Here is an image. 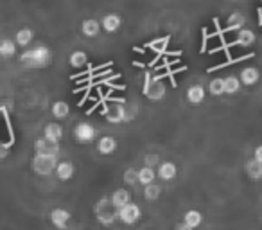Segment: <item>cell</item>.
Returning a JSON list of instances; mask_svg holds the SVG:
<instances>
[{
    "label": "cell",
    "instance_id": "cell-1",
    "mask_svg": "<svg viewBox=\"0 0 262 230\" xmlns=\"http://www.w3.org/2000/svg\"><path fill=\"white\" fill-rule=\"evenodd\" d=\"M20 61H22L26 67H29V69H45V67L52 61V52L49 47L40 45V47L24 51Z\"/></svg>",
    "mask_w": 262,
    "mask_h": 230
},
{
    "label": "cell",
    "instance_id": "cell-2",
    "mask_svg": "<svg viewBox=\"0 0 262 230\" xmlns=\"http://www.w3.org/2000/svg\"><path fill=\"white\" fill-rule=\"evenodd\" d=\"M95 216H97V219L102 225H112L115 221V218H119V208L115 207L112 198H102L95 205Z\"/></svg>",
    "mask_w": 262,
    "mask_h": 230
},
{
    "label": "cell",
    "instance_id": "cell-3",
    "mask_svg": "<svg viewBox=\"0 0 262 230\" xmlns=\"http://www.w3.org/2000/svg\"><path fill=\"white\" fill-rule=\"evenodd\" d=\"M58 157H54V155H43V153H36L33 158V169L34 173H38V175H51L52 171H56V168H58V160H56Z\"/></svg>",
    "mask_w": 262,
    "mask_h": 230
},
{
    "label": "cell",
    "instance_id": "cell-4",
    "mask_svg": "<svg viewBox=\"0 0 262 230\" xmlns=\"http://www.w3.org/2000/svg\"><path fill=\"white\" fill-rule=\"evenodd\" d=\"M140 216H142L140 207L137 203H131V201L119 208V219L124 223V225H135V223L140 219Z\"/></svg>",
    "mask_w": 262,
    "mask_h": 230
},
{
    "label": "cell",
    "instance_id": "cell-5",
    "mask_svg": "<svg viewBox=\"0 0 262 230\" xmlns=\"http://www.w3.org/2000/svg\"><path fill=\"white\" fill-rule=\"evenodd\" d=\"M34 151H36V153L54 155V157H58L59 155V142H54V140L47 139V137H40V139L34 142Z\"/></svg>",
    "mask_w": 262,
    "mask_h": 230
},
{
    "label": "cell",
    "instance_id": "cell-6",
    "mask_svg": "<svg viewBox=\"0 0 262 230\" xmlns=\"http://www.w3.org/2000/svg\"><path fill=\"white\" fill-rule=\"evenodd\" d=\"M144 95L146 97H149L151 101H160L162 97L165 95V87L162 81H147L146 88H144Z\"/></svg>",
    "mask_w": 262,
    "mask_h": 230
},
{
    "label": "cell",
    "instance_id": "cell-7",
    "mask_svg": "<svg viewBox=\"0 0 262 230\" xmlns=\"http://www.w3.org/2000/svg\"><path fill=\"white\" fill-rule=\"evenodd\" d=\"M74 135L79 142H92L95 139V128L90 122H79L74 130Z\"/></svg>",
    "mask_w": 262,
    "mask_h": 230
},
{
    "label": "cell",
    "instance_id": "cell-8",
    "mask_svg": "<svg viewBox=\"0 0 262 230\" xmlns=\"http://www.w3.org/2000/svg\"><path fill=\"white\" fill-rule=\"evenodd\" d=\"M70 218H72V216H70V212L67 211V208H54V211L51 212V221L56 228H67Z\"/></svg>",
    "mask_w": 262,
    "mask_h": 230
},
{
    "label": "cell",
    "instance_id": "cell-9",
    "mask_svg": "<svg viewBox=\"0 0 262 230\" xmlns=\"http://www.w3.org/2000/svg\"><path fill=\"white\" fill-rule=\"evenodd\" d=\"M239 77H241V81H243L244 87H251V85L258 83L260 72H258V69H255V67H244V69L241 70Z\"/></svg>",
    "mask_w": 262,
    "mask_h": 230
},
{
    "label": "cell",
    "instance_id": "cell-10",
    "mask_svg": "<svg viewBox=\"0 0 262 230\" xmlns=\"http://www.w3.org/2000/svg\"><path fill=\"white\" fill-rule=\"evenodd\" d=\"M120 26H122V18H120L117 13H108V15H104V18H102V29H104L106 33H117V31L120 29Z\"/></svg>",
    "mask_w": 262,
    "mask_h": 230
},
{
    "label": "cell",
    "instance_id": "cell-11",
    "mask_svg": "<svg viewBox=\"0 0 262 230\" xmlns=\"http://www.w3.org/2000/svg\"><path fill=\"white\" fill-rule=\"evenodd\" d=\"M115 150H117V140L113 137L106 135L97 140V151L101 155H112L115 153Z\"/></svg>",
    "mask_w": 262,
    "mask_h": 230
},
{
    "label": "cell",
    "instance_id": "cell-12",
    "mask_svg": "<svg viewBox=\"0 0 262 230\" xmlns=\"http://www.w3.org/2000/svg\"><path fill=\"white\" fill-rule=\"evenodd\" d=\"M101 27H102V24H99L97 20H94V18H86L81 24V31H83V34L88 38L97 36V34L101 33Z\"/></svg>",
    "mask_w": 262,
    "mask_h": 230
},
{
    "label": "cell",
    "instance_id": "cell-13",
    "mask_svg": "<svg viewBox=\"0 0 262 230\" xmlns=\"http://www.w3.org/2000/svg\"><path fill=\"white\" fill-rule=\"evenodd\" d=\"M205 95H207V92H205L203 87L192 85V87L187 90V101H189L190 104H201V102L205 101Z\"/></svg>",
    "mask_w": 262,
    "mask_h": 230
},
{
    "label": "cell",
    "instance_id": "cell-14",
    "mask_svg": "<svg viewBox=\"0 0 262 230\" xmlns=\"http://www.w3.org/2000/svg\"><path fill=\"white\" fill-rule=\"evenodd\" d=\"M56 175H58L59 180L67 182V180L74 178V175H76V168H74L72 162H59L58 168H56Z\"/></svg>",
    "mask_w": 262,
    "mask_h": 230
},
{
    "label": "cell",
    "instance_id": "cell-15",
    "mask_svg": "<svg viewBox=\"0 0 262 230\" xmlns=\"http://www.w3.org/2000/svg\"><path fill=\"white\" fill-rule=\"evenodd\" d=\"M235 45H243V47H251L255 44V33L250 29H239L237 31V36H235Z\"/></svg>",
    "mask_w": 262,
    "mask_h": 230
},
{
    "label": "cell",
    "instance_id": "cell-16",
    "mask_svg": "<svg viewBox=\"0 0 262 230\" xmlns=\"http://www.w3.org/2000/svg\"><path fill=\"white\" fill-rule=\"evenodd\" d=\"M178 175V168L172 162H162L160 168H158V176L162 180H174Z\"/></svg>",
    "mask_w": 262,
    "mask_h": 230
},
{
    "label": "cell",
    "instance_id": "cell-17",
    "mask_svg": "<svg viewBox=\"0 0 262 230\" xmlns=\"http://www.w3.org/2000/svg\"><path fill=\"white\" fill-rule=\"evenodd\" d=\"M43 137L54 140V142H59V140L63 139V128L58 124V122H49L43 130Z\"/></svg>",
    "mask_w": 262,
    "mask_h": 230
},
{
    "label": "cell",
    "instance_id": "cell-18",
    "mask_svg": "<svg viewBox=\"0 0 262 230\" xmlns=\"http://www.w3.org/2000/svg\"><path fill=\"white\" fill-rule=\"evenodd\" d=\"M155 178H157V173H155L153 165H144L142 169H139V183H142L144 187L153 183Z\"/></svg>",
    "mask_w": 262,
    "mask_h": 230
},
{
    "label": "cell",
    "instance_id": "cell-19",
    "mask_svg": "<svg viewBox=\"0 0 262 230\" xmlns=\"http://www.w3.org/2000/svg\"><path fill=\"white\" fill-rule=\"evenodd\" d=\"M106 119H108V122H122V121H126L127 119V115H126V110H124V106H113L112 110H108L106 112Z\"/></svg>",
    "mask_w": 262,
    "mask_h": 230
},
{
    "label": "cell",
    "instance_id": "cell-20",
    "mask_svg": "<svg viewBox=\"0 0 262 230\" xmlns=\"http://www.w3.org/2000/svg\"><path fill=\"white\" fill-rule=\"evenodd\" d=\"M112 201L115 203L117 208H120V207H124V205H127L131 201L129 191H126V189H117L115 193L112 194Z\"/></svg>",
    "mask_w": 262,
    "mask_h": 230
},
{
    "label": "cell",
    "instance_id": "cell-21",
    "mask_svg": "<svg viewBox=\"0 0 262 230\" xmlns=\"http://www.w3.org/2000/svg\"><path fill=\"white\" fill-rule=\"evenodd\" d=\"M246 173L251 180H262V162L253 158L251 162L246 164Z\"/></svg>",
    "mask_w": 262,
    "mask_h": 230
},
{
    "label": "cell",
    "instance_id": "cell-22",
    "mask_svg": "<svg viewBox=\"0 0 262 230\" xmlns=\"http://www.w3.org/2000/svg\"><path fill=\"white\" fill-rule=\"evenodd\" d=\"M69 113H70V106L69 102L65 101H56L54 104H52V115H54L58 121H61V119L69 117Z\"/></svg>",
    "mask_w": 262,
    "mask_h": 230
},
{
    "label": "cell",
    "instance_id": "cell-23",
    "mask_svg": "<svg viewBox=\"0 0 262 230\" xmlns=\"http://www.w3.org/2000/svg\"><path fill=\"white\" fill-rule=\"evenodd\" d=\"M33 38H34L33 29H29V27H24V29H20L18 33H16L15 40H16V44H18V47H27V45L33 41Z\"/></svg>",
    "mask_w": 262,
    "mask_h": 230
},
{
    "label": "cell",
    "instance_id": "cell-24",
    "mask_svg": "<svg viewBox=\"0 0 262 230\" xmlns=\"http://www.w3.org/2000/svg\"><path fill=\"white\" fill-rule=\"evenodd\" d=\"M183 221L187 223V225L190 226V228H196V226H200L201 223H203V214H201L200 211H187L185 216H183Z\"/></svg>",
    "mask_w": 262,
    "mask_h": 230
},
{
    "label": "cell",
    "instance_id": "cell-25",
    "mask_svg": "<svg viewBox=\"0 0 262 230\" xmlns=\"http://www.w3.org/2000/svg\"><path fill=\"white\" fill-rule=\"evenodd\" d=\"M16 40H9V38H4V40L0 41V56H4V58H9V56H15L16 54Z\"/></svg>",
    "mask_w": 262,
    "mask_h": 230
},
{
    "label": "cell",
    "instance_id": "cell-26",
    "mask_svg": "<svg viewBox=\"0 0 262 230\" xmlns=\"http://www.w3.org/2000/svg\"><path fill=\"white\" fill-rule=\"evenodd\" d=\"M69 63L74 67V69H81V67H84L88 63V56L84 51H76L72 52V54L69 56Z\"/></svg>",
    "mask_w": 262,
    "mask_h": 230
},
{
    "label": "cell",
    "instance_id": "cell-27",
    "mask_svg": "<svg viewBox=\"0 0 262 230\" xmlns=\"http://www.w3.org/2000/svg\"><path fill=\"white\" fill-rule=\"evenodd\" d=\"M208 90H210L212 95L226 94V79L225 77H215V79H212L210 85H208Z\"/></svg>",
    "mask_w": 262,
    "mask_h": 230
},
{
    "label": "cell",
    "instance_id": "cell-28",
    "mask_svg": "<svg viewBox=\"0 0 262 230\" xmlns=\"http://www.w3.org/2000/svg\"><path fill=\"white\" fill-rule=\"evenodd\" d=\"M162 194V187L157 185V183H149V185H146V189H144V198H146L147 201H155L158 200Z\"/></svg>",
    "mask_w": 262,
    "mask_h": 230
},
{
    "label": "cell",
    "instance_id": "cell-29",
    "mask_svg": "<svg viewBox=\"0 0 262 230\" xmlns=\"http://www.w3.org/2000/svg\"><path fill=\"white\" fill-rule=\"evenodd\" d=\"M226 79V94H237L243 87V81L241 77H235V76H230V77H225Z\"/></svg>",
    "mask_w": 262,
    "mask_h": 230
},
{
    "label": "cell",
    "instance_id": "cell-30",
    "mask_svg": "<svg viewBox=\"0 0 262 230\" xmlns=\"http://www.w3.org/2000/svg\"><path fill=\"white\" fill-rule=\"evenodd\" d=\"M244 27V18L241 13H233V15H230L228 18V29L230 31H239Z\"/></svg>",
    "mask_w": 262,
    "mask_h": 230
},
{
    "label": "cell",
    "instance_id": "cell-31",
    "mask_svg": "<svg viewBox=\"0 0 262 230\" xmlns=\"http://www.w3.org/2000/svg\"><path fill=\"white\" fill-rule=\"evenodd\" d=\"M124 183H127V185H133V183H139V171L133 168L126 169L124 171V176H122Z\"/></svg>",
    "mask_w": 262,
    "mask_h": 230
},
{
    "label": "cell",
    "instance_id": "cell-32",
    "mask_svg": "<svg viewBox=\"0 0 262 230\" xmlns=\"http://www.w3.org/2000/svg\"><path fill=\"white\" fill-rule=\"evenodd\" d=\"M158 160H160V157H158V155H147V157H146L147 165H155V164H158Z\"/></svg>",
    "mask_w": 262,
    "mask_h": 230
},
{
    "label": "cell",
    "instance_id": "cell-33",
    "mask_svg": "<svg viewBox=\"0 0 262 230\" xmlns=\"http://www.w3.org/2000/svg\"><path fill=\"white\" fill-rule=\"evenodd\" d=\"M253 158H257V160H260V162H262V146L255 148V151H253Z\"/></svg>",
    "mask_w": 262,
    "mask_h": 230
},
{
    "label": "cell",
    "instance_id": "cell-34",
    "mask_svg": "<svg viewBox=\"0 0 262 230\" xmlns=\"http://www.w3.org/2000/svg\"><path fill=\"white\" fill-rule=\"evenodd\" d=\"M6 157H8V144H2V151H0V158L4 160Z\"/></svg>",
    "mask_w": 262,
    "mask_h": 230
},
{
    "label": "cell",
    "instance_id": "cell-35",
    "mask_svg": "<svg viewBox=\"0 0 262 230\" xmlns=\"http://www.w3.org/2000/svg\"><path fill=\"white\" fill-rule=\"evenodd\" d=\"M176 228H178V230H190V226L183 221V223H178V225H176Z\"/></svg>",
    "mask_w": 262,
    "mask_h": 230
}]
</instances>
